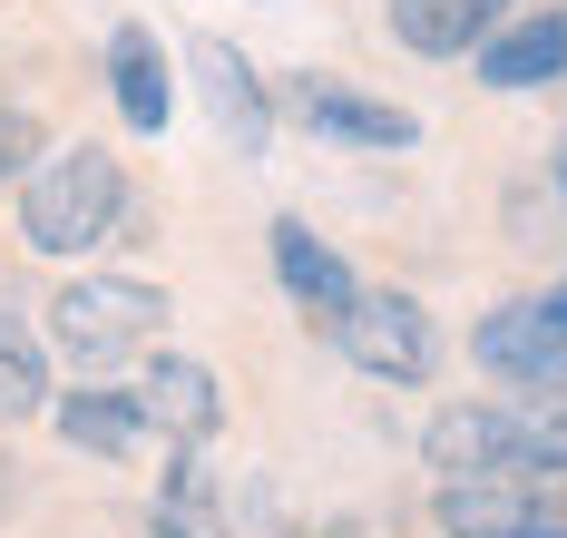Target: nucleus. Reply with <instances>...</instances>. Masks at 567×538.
<instances>
[{
  "instance_id": "15",
  "label": "nucleus",
  "mask_w": 567,
  "mask_h": 538,
  "mask_svg": "<svg viewBox=\"0 0 567 538\" xmlns=\"http://www.w3.org/2000/svg\"><path fill=\"white\" fill-rule=\"evenodd\" d=\"M50 412V333L0 303V421H40Z\"/></svg>"
},
{
  "instance_id": "10",
  "label": "nucleus",
  "mask_w": 567,
  "mask_h": 538,
  "mask_svg": "<svg viewBox=\"0 0 567 538\" xmlns=\"http://www.w3.org/2000/svg\"><path fill=\"white\" fill-rule=\"evenodd\" d=\"M558 79H567V10H558V0L518 10L509 30H489V40H480V89H499V99L558 89Z\"/></svg>"
},
{
  "instance_id": "9",
  "label": "nucleus",
  "mask_w": 567,
  "mask_h": 538,
  "mask_svg": "<svg viewBox=\"0 0 567 538\" xmlns=\"http://www.w3.org/2000/svg\"><path fill=\"white\" fill-rule=\"evenodd\" d=\"M265 245H275V284H284V303H293L313 333H333L342 313H352V294H362V284H352V265H342V255L313 236L303 216H275V236H265Z\"/></svg>"
},
{
  "instance_id": "4",
  "label": "nucleus",
  "mask_w": 567,
  "mask_h": 538,
  "mask_svg": "<svg viewBox=\"0 0 567 538\" xmlns=\"http://www.w3.org/2000/svg\"><path fill=\"white\" fill-rule=\"evenodd\" d=\"M421 470L441 479H499V489H528V479H548L528 461V441H518L509 402H441L431 431H421Z\"/></svg>"
},
{
  "instance_id": "16",
  "label": "nucleus",
  "mask_w": 567,
  "mask_h": 538,
  "mask_svg": "<svg viewBox=\"0 0 567 538\" xmlns=\"http://www.w3.org/2000/svg\"><path fill=\"white\" fill-rule=\"evenodd\" d=\"M40 147H50V127H40V108L0 89V196H10V186L30 177V167H40Z\"/></svg>"
},
{
  "instance_id": "3",
  "label": "nucleus",
  "mask_w": 567,
  "mask_h": 538,
  "mask_svg": "<svg viewBox=\"0 0 567 538\" xmlns=\"http://www.w3.org/2000/svg\"><path fill=\"white\" fill-rule=\"evenodd\" d=\"M333 353L382 392H431L441 382V313L401 284H362L352 313L333 323Z\"/></svg>"
},
{
  "instance_id": "5",
  "label": "nucleus",
  "mask_w": 567,
  "mask_h": 538,
  "mask_svg": "<svg viewBox=\"0 0 567 538\" xmlns=\"http://www.w3.org/2000/svg\"><path fill=\"white\" fill-rule=\"evenodd\" d=\"M470 362L509 392H538V382H567V313L548 294H499L480 323H470Z\"/></svg>"
},
{
  "instance_id": "6",
  "label": "nucleus",
  "mask_w": 567,
  "mask_h": 538,
  "mask_svg": "<svg viewBox=\"0 0 567 538\" xmlns=\"http://www.w3.org/2000/svg\"><path fill=\"white\" fill-rule=\"evenodd\" d=\"M275 108L303 127V137H323V147H411V137H421L411 108L352 89V79H333V69H293V79L275 89Z\"/></svg>"
},
{
  "instance_id": "8",
  "label": "nucleus",
  "mask_w": 567,
  "mask_h": 538,
  "mask_svg": "<svg viewBox=\"0 0 567 538\" xmlns=\"http://www.w3.org/2000/svg\"><path fill=\"white\" fill-rule=\"evenodd\" d=\"M186 69H196V89H206V108H216V127H226L235 157H265L275 147V99H265V79L245 69V50L235 40H186Z\"/></svg>"
},
{
  "instance_id": "11",
  "label": "nucleus",
  "mask_w": 567,
  "mask_h": 538,
  "mask_svg": "<svg viewBox=\"0 0 567 538\" xmlns=\"http://www.w3.org/2000/svg\"><path fill=\"white\" fill-rule=\"evenodd\" d=\"M50 421H59V441L89 451V461H147V451H157V431L127 402V382H79V392L50 402Z\"/></svg>"
},
{
  "instance_id": "18",
  "label": "nucleus",
  "mask_w": 567,
  "mask_h": 538,
  "mask_svg": "<svg viewBox=\"0 0 567 538\" xmlns=\"http://www.w3.org/2000/svg\"><path fill=\"white\" fill-rule=\"evenodd\" d=\"M548 303H558V313H567V275H558V284H548Z\"/></svg>"
},
{
  "instance_id": "19",
  "label": "nucleus",
  "mask_w": 567,
  "mask_h": 538,
  "mask_svg": "<svg viewBox=\"0 0 567 538\" xmlns=\"http://www.w3.org/2000/svg\"><path fill=\"white\" fill-rule=\"evenodd\" d=\"M333 538H362V529H333Z\"/></svg>"
},
{
  "instance_id": "17",
  "label": "nucleus",
  "mask_w": 567,
  "mask_h": 538,
  "mask_svg": "<svg viewBox=\"0 0 567 538\" xmlns=\"http://www.w3.org/2000/svg\"><path fill=\"white\" fill-rule=\"evenodd\" d=\"M548 186H558V206H567V127H558V147H548Z\"/></svg>"
},
{
  "instance_id": "12",
  "label": "nucleus",
  "mask_w": 567,
  "mask_h": 538,
  "mask_svg": "<svg viewBox=\"0 0 567 538\" xmlns=\"http://www.w3.org/2000/svg\"><path fill=\"white\" fill-rule=\"evenodd\" d=\"M509 10L518 0H392L382 20L411 60H480V40L509 30Z\"/></svg>"
},
{
  "instance_id": "14",
  "label": "nucleus",
  "mask_w": 567,
  "mask_h": 538,
  "mask_svg": "<svg viewBox=\"0 0 567 538\" xmlns=\"http://www.w3.org/2000/svg\"><path fill=\"white\" fill-rule=\"evenodd\" d=\"M109 99H117V118L127 127H167V108H176V89H167V50L147 40V20H117L109 30Z\"/></svg>"
},
{
  "instance_id": "2",
  "label": "nucleus",
  "mask_w": 567,
  "mask_h": 538,
  "mask_svg": "<svg viewBox=\"0 0 567 538\" xmlns=\"http://www.w3.org/2000/svg\"><path fill=\"white\" fill-rule=\"evenodd\" d=\"M40 313H50L40 333L69 372H137L167 333V294L147 275H59Z\"/></svg>"
},
{
  "instance_id": "7",
  "label": "nucleus",
  "mask_w": 567,
  "mask_h": 538,
  "mask_svg": "<svg viewBox=\"0 0 567 538\" xmlns=\"http://www.w3.org/2000/svg\"><path fill=\"white\" fill-rule=\"evenodd\" d=\"M127 402L147 412V431H157L167 451H206V441L226 431V382L196 353H147L127 372Z\"/></svg>"
},
{
  "instance_id": "13",
  "label": "nucleus",
  "mask_w": 567,
  "mask_h": 538,
  "mask_svg": "<svg viewBox=\"0 0 567 538\" xmlns=\"http://www.w3.org/2000/svg\"><path fill=\"white\" fill-rule=\"evenodd\" d=\"M147 538H235L226 479L206 470V451H176L157 489H147Z\"/></svg>"
},
{
  "instance_id": "1",
  "label": "nucleus",
  "mask_w": 567,
  "mask_h": 538,
  "mask_svg": "<svg viewBox=\"0 0 567 538\" xmlns=\"http://www.w3.org/2000/svg\"><path fill=\"white\" fill-rule=\"evenodd\" d=\"M20 196V245L40 265H69V255H99L117 236V206H127V167H117L109 137H50L40 167L10 186Z\"/></svg>"
}]
</instances>
